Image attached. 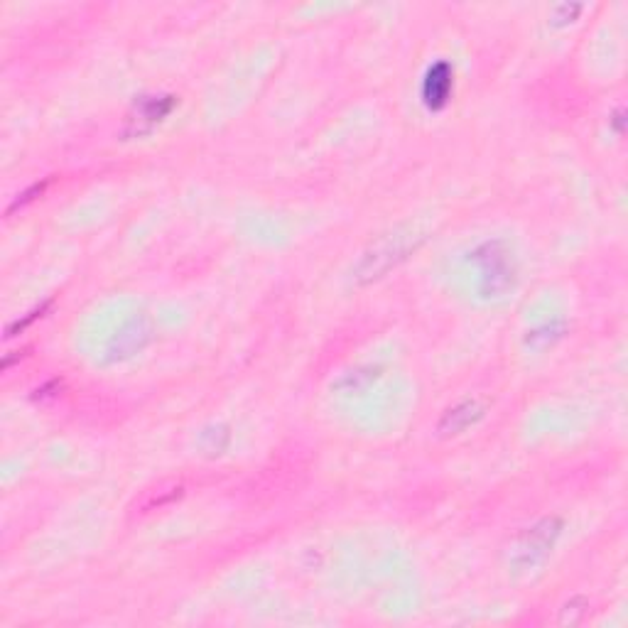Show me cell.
Returning a JSON list of instances; mask_svg holds the SVG:
<instances>
[{"instance_id":"obj_1","label":"cell","mask_w":628,"mask_h":628,"mask_svg":"<svg viewBox=\"0 0 628 628\" xmlns=\"http://www.w3.org/2000/svg\"><path fill=\"white\" fill-rule=\"evenodd\" d=\"M471 261L476 265V283L486 297H496L513 290L516 263H513L511 251L501 241L484 243L481 248H476Z\"/></svg>"},{"instance_id":"obj_2","label":"cell","mask_w":628,"mask_h":628,"mask_svg":"<svg viewBox=\"0 0 628 628\" xmlns=\"http://www.w3.org/2000/svg\"><path fill=\"white\" fill-rule=\"evenodd\" d=\"M557 535H560V523L557 521H543L525 530L521 538L516 540V548H513V557H516L518 565L533 567L535 562L543 560L548 550L555 545Z\"/></svg>"},{"instance_id":"obj_3","label":"cell","mask_w":628,"mask_h":628,"mask_svg":"<svg viewBox=\"0 0 628 628\" xmlns=\"http://www.w3.org/2000/svg\"><path fill=\"white\" fill-rule=\"evenodd\" d=\"M454 89V69L449 62H435L422 79V101L430 111H442Z\"/></svg>"},{"instance_id":"obj_4","label":"cell","mask_w":628,"mask_h":628,"mask_svg":"<svg viewBox=\"0 0 628 628\" xmlns=\"http://www.w3.org/2000/svg\"><path fill=\"white\" fill-rule=\"evenodd\" d=\"M172 108H175V99H172V96H153V99H143L138 106V121L148 123V128H153L155 123L162 121V118L170 116Z\"/></svg>"},{"instance_id":"obj_5","label":"cell","mask_w":628,"mask_h":628,"mask_svg":"<svg viewBox=\"0 0 628 628\" xmlns=\"http://www.w3.org/2000/svg\"><path fill=\"white\" fill-rule=\"evenodd\" d=\"M481 418V408L476 403H462V405H457V408L454 410H449V413L445 415V420H442V425H440V430H445V432H462V430H467L469 425H474L476 420Z\"/></svg>"}]
</instances>
